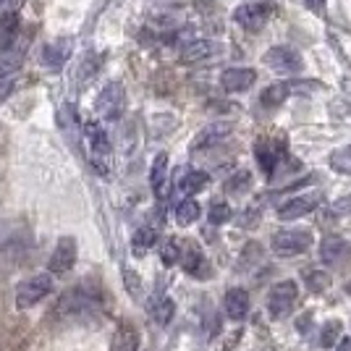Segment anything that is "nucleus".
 Returning <instances> with one entry per match:
<instances>
[{
  "mask_svg": "<svg viewBox=\"0 0 351 351\" xmlns=\"http://www.w3.org/2000/svg\"><path fill=\"white\" fill-rule=\"evenodd\" d=\"M84 136L89 145V160L97 168V173L108 176L113 168V147L108 139V132L100 121H87L84 123Z\"/></svg>",
  "mask_w": 351,
  "mask_h": 351,
  "instance_id": "1",
  "label": "nucleus"
},
{
  "mask_svg": "<svg viewBox=\"0 0 351 351\" xmlns=\"http://www.w3.org/2000/svg\"><path fill=\"white\" fill-rule=\"evenodd\" d=\"M50 293H53V276L50 273H37V276H32V278L19 283V289H16V307L19 309L37 307Z\"/></svg>",
  "mask_w": 351,
  "mask_h": 351,
  "instance_id": "2",
  "label": "nucleus"
},
{
  "mask_svg": "<svg viewBox=\"0 0 351 351\" xmlns=\"http://www.w3.org/2000/svg\"><path fill=\"white\" fill-rule=\"evenodd\" d=\"M270 247L278 257H296V254H302L312 247V234L304 228H286V231L273 234Z\"/></svg>",
  "mask_w": 351,
  "mask_h": 351,
  "instance_id": "3",
  "label": "nucleus"
},
{
  "mask_svg": "<svg viewBox=\"0 0 351 351\" xmlns=\"http://www.w3.org/2000/svg\"><path fill=\"white\" fill-rule=\"evenodd\" d=\"M276 14V3H249V5H239L234 11V21L247 32H260Z\"/></svg>",
  "mask_w": 351,
  "mask_h": 351,
  "instance_id": "4",
  "label": "nucleus"
},
{
  "mask_svg": "<svg viewBox=\"0 0 351 351\" xmlns=\"http://www.w3.org/2000/svg\"><path fill=\"white\" fill-rule=\"evenodd\" d=\"M296 296H299V289H296L293 280H280V283H276V286L270 289V293H267V315H270L273 320L286 317V315L291 312Z\"/></svg>",
  "mask_w": 351,
  "mask_h": 351,
  "instance_id": "5",
  "label": "nucleus"
},
{
  "mask_svg": "<svg viewBox=\"0 0 351 351\" xmlns=\"http://www.w3.org/2000/svg\"><path fill=\"white\" fill-rule=\"evenodd\" d=\"M265 63H267L276 73H280V76H293V73L304 71V60H302V56H299L296 50H291V47H286V45L270 47L267 56H265Z\"/></svg>",
  "mask_w": 351,
  "mask_h": 351,
  "instance_id": "6",
  "label": "nucleus"
},
{
  "mask_svg": "<svg viewBox=\"0 0 351 351\" xmlns=\"http://www.w3.org/2000/svg\"><path fill=\"white\" fill-rule=\"evenodd\" d=\"M76 239L71 236H63L56 249H53V254H50V260H47V270H50V276H66V273H71L73 265H76Z\"/></svg>",
  "mask_w": 351,
  "mask_h": 351,
  "instance_id": "7",
  "label": "nucleus"
},
{
  "mask_svg": "<svg viewBox=\"0 0 351 351\" xmlns=\"http://www.w3.org/2000/svg\"><path fill=\"white\" fill-rule=\"evenodd\" d=\"M123 105H126V95H123V87L118 82H108L97 97V113L105 118V121H116L123 113Z\"/></svg>",
  "mask_w": 351,
  "mask_h": 351,
  "instance_id": "8",
  "label": "nucleus"
},
{
  "mask_svg": "<svg viewBox=\"0 0 351 351\" xmlns=\"http://www.w3.org/2000/svg\"><path fill=\"white\" fill-rule=\"evenodd\" d=\"M322 202L320 191H307V194H296L291 199H286L278 207V218L280 220H296L309 215L312 210H317V205Z\"/></svg>",
  "mask_w": 351,
  "mask_h": 351,
  "instance_id": "9",
  "label": "nucleus"
},
{
  "mask_svg": "<svg viewBox=\"0 0 351 351\" xmlns=\"http://www.w3.org/2000/svg\"><path fill=\"white\" fill-rule=\"evenodd\" d=\"M349 257H351L349 241H343V239H338V236H328V239H322V244H320L322 265H328V267H341Z\"/></svg>",
  "mask_w": 351,
  "mask_h": 351,
  "instance_id": "10",
  "label": "nucleus"
},
{
  "mask_svg": "<svg viewBox=\"0 0 351 351\" xmlns=\"http://www.w3.org/2000/svg\"><path fill=\"white\" fill-rule=\"evenodd\" d=\"M254 82H257V71L254 69H249V66H241V69H226L223 76H220V87L226 89V92H247L249 87H254Z\"/></svg>",
  "mask_w": 351,
  "mask_h": 351,
  "instance_id": "11",
  "label": "nucleus"
},
{
  "mask_svg": "<svg viewBox=\"0 0 351 351\" xmlns=\"http://www.w3.org/2000/svg\"><path fill=\"white\" fill-rule=\"evenodd\" d=\"M215 53H220V45L210 43V40H191V43H186L181 47L178 60L181 63H199V60L213 58Z\"/></svg>",
  "mask_w": 351,
  "mask_h": 351,
  "instance_id": "12",
  "label": "nucleus"
},
{
  "mask_svg": "<svg viewBox=\"0 0 351 351\" xmlns=\"http://www.w3.org/2000/svg\"><path fill=\"white\" fill-rule=\"evenodd\" d=\"M69 58H71V40H56L47 45L40 56V60L47 69H60Z\"/></svg>",
  "mask_w": 351,
  "mask_h": 351,
  "instance_id": "13",
  "label": "nucleus"
},
{
  "mask_svg": "<svg viewBox=\"0 0 351 351\" xmlns=\"http://www.w3.org/2000/svg\"><path fill=\"white\" fill-rule=\"evenodd\" d=\"M223 307L231 320H244L249 312V293L244 289H231L223 299Z\"/></svg>",
  "mask_w": 351,
  "mask_h": 351,
  "instance_id": "14",
  "label": "nucleus"
},
{
  "mask_svg": "<svg viewBox=\"0 0 351 351\" xmlns=\"http://www.w3.org/2000/svg\"><path fill=\"white\" fill-rule=\"evenodd\" d=\"M231 134V123H210L202 132L197 134L191 149H205V147H215L218 142H223L226 136Z\"/></svg>",
  "mask_w": 351,
  "mask_h": 351,
  "instance_id": "15",
  "label": "nucleus"
},
{
  "mask_svg": "<svg viewBox=\"0 0 351 351\" xmlns=\"http://www.w3.org/2000/svg\"><path fill=\"white\" fill-rule=\"evenodd\" d=\"M254 155H257L260 168H263L267 176L276 173V165H280V160H283L280 149L276 145H270L267 139H263V142H257V145H254Z\"/></svg>",
  "mask_w": 351,
  "mask_h": 351,
  "instance_id": "16",
  "label": "nucleus"
},
{
  "mask_svg": "<svg viewBox=\"0 0 351 351\" xmlns=\"http://www.w3.org/2000/svg\"><path fill=\"white\" fill-rule=\"evenodd\" d=\"M19 27H21V19H19V14L0 11V53L11 50L14 40L19 37Z\"/></svg>",
  "mask_w": 351,
  "mask_h": 351,
  "instance_id": "17",
  "label": "nucleus"
},
{
  "mask_svg": "<svg viewBox=\"0 0 351 351\" xmlns=\"http://www.w3.org/2000/svg\"><path fill=\"white\" fill-rule=\"evenodd\" d=\"M149 184H152V191L155 197H165V189H168V155L160 152L155 160H152V168H149Z\"/></svg>",
  "mask_w": 351,
  "mask_h": 351,
  "instance_id": "18",
  "label": "nucleus"
},
{
  "mask_svg": "<svg viewBox=\"0 0 351 351\" xmlns=\"http://www.w3.org/2000/svg\"><path fill=\"white\" fill-rule=\"evenodd\" d=\"M110 351H139V333L132 325H121L110 341Z\"/></svg>",
  "mask_w": 351,
  "mask_h": 351,
  "instance_id": "19",
  "label": "nucleus"
},
{
  "mask_svg": "<svg viewBox=\"0 0 351 351\" xmlns=\"http://www.w3.org/2000/svg\"><path fill=\"white\" fill-rule=\"evenodd\" d=\"M199 213H202L199 202L186 197V199H181V202L176 205V223H178V226H191V223H197Z\"/></svg>",
  "mask_w": 351,
  "mask_h": 351,
  "instance_id": "20",
  "label": "nucleus"
},
{
  "mask_svg": "<svg viewBox=\"0 0 351 351\" xmlns=\"http://www.w3.org/2000/svg\"><path fill=\"white\" fill-rule=\"evenodd\" d=\"M181 263H184V270H186L189 276H199V278L207 276V260L197 247L186 249V254L181 257Z\"/></svg>",
  "mask_w": 351,
  "mask_h": 351,
  "instance_id": "21",
  "label": "nucleus"
},
{
  "mask_svg": "<svg viewBox=\"0 0 351 351\" xmlns=\"http://www.w3.org/2000/svg\"><path fill=\"white\" fill-rule=\"evenodd\" d=\"M207 181H210V176H207L205 171H189L186 176H181V181H178V189L191 197V194H197V191L205 189Z\"/></svg>",
  "mask_w": 351,
  "mask_h": 351,
  "instance_id": "22",
  "label": "nucleus"
},
{
  "mask_svg": "<svg viewBox=\"0 0 351 351\" xmlns=\"http://www.w3.org/2000/svg\"><path fill=\"white\" fill-rule=\"evenodd\" d=\"M24 53H27L24 47L0 53V76H14L21 69V63H24Z\"/></svg>",
  "mask_w": 351,
  "mask_h": 351,
  "instance_id": "23",
  "label": "nucleus"
},
{
  "mask_svg": "<svg viewBox=\"0 0 351 351\" xmlns=\"http://www.w3.org/2000/svg\"><path fill=\"white\" fill-rule=\"evenodd\" d=\"M289 95H291V84H289V82H278V84H270V87L265 89L263 97H260V103L270 105V108H273V105L283 103Z\"/></svg>",
  "mask_w": 351,
  "mask_h": 351,
  "instance_id": "24",
  "label": "nucleus"
},
{
  "mask_svg": "<svg viewBox=\"0 0 351 351\" xmlns=\"http://www.w3.org/2000/svg\"><path fill=\"white\" fill-rule=\"evenodd\" d=\"M152 317H155V322H160V325H168L171 322V317H173V302L168 299V296H162V299H158V302H152Z\"/></svg>",
  "mask_w": 351,
  "mask_h": 351,
  "instance_id": "25",
  "label": "nucleus"
},
{
  "mask_svg": "<svg viewBox=\"0 0 351 351\" xmlns=\"http://www.w3.org/2000/svg\"><path fill=\"white\" fill-rule=\"evenodd\" d=\"M132 244L136 252H147V249H152L155 244H158V231L149 228V226H145V228H139V231L134 234Z\"/></svg>",
  "mask_w": 351,
  "mask_h": 351,
  "instance_id": "26",
  "label": "nucleus"
},
{
  "mask_svg": "<svg viewBox=\"0 0 351 351\" xmlns=\"http://www.w3.org/2000/svg\"><path fill=\"white\" fill-rule=\"evenodd\" d=\"M338 341H341V322L338 320L325 322L320 330V346L322 349H333Z\"/></svg>",
  "mask_w": 351,
  "mask_h": 351,
  "instance_id": "27",
  "label": "nucleus"
},
{
  "mask_svg": "<svg viewBox=\"0 0 351 351\" xmlns=\"http://www.w3.org/2000/svg\"><path fill=\"white\" fill-rule=\"evenodd\" d=\"M249 186H252V176H249V171H239V173H234L228 181H226V191H228V194H244Z\"/></svg>",
  "mask_w": 351,
  "mask_h": 351,
  "instance_id": "28",
  "label": "nucleus"
},
{
  "mask_svg": "<svg viewBox=\"0 0 351 351\" xmlns=\"http://www.w3.org/2000/svg\"><path fill=\"white\" fill-rule=\"evenodd\" d=\"M304 280H307L309 291H315V293L325 291V289L330 286V276H328V273H322V270H309L307 276H304Z\"/></svg>",
  "mask_w": 351,
  "mask_h": 351,
  "instance_id": "29",
  "label": "nucleus"
},
{
  "mask_svg": "<svg viewBox=\"0 0 351 351\" xmlns=\"http://www.w3.org/2000/svg\"><path fill=\"white\" fill-rule=\"evenodd\" d=\"M207 218H210L213 226H223V223L231 220V207L226 205V202H213V205H210V213H207Z\"/></svg>",
  "mask_w": 351,
  "mask_h": 351,
  "instance_id": "30",
  "label": "nucleus"
},
{
  "mask_svg": "<svg viewBox=\"0 0 351 351\" xmlns=\"http://www.w3.org/2000/svg\"><path fill=\"white\" fill-rule=\"evenodd\" d=\"M160 260H162L165 265H168V267H171V265H176L178 260H181V244H178L176 239H168V241L162 244V249H160Z\"/></svg>",
  "mask_w": 351,
  "mask_h": 351,
  "instance_id": "31",
  "label": "nucleus"
},
{
  "mask_svg": "<svg viewBox=\"0 0 351 351\" xmlns=\"http://www.w3.org/2000/svg\"><path fill=\"white\" fill-rule=\"evenodd\" d=\"M16 87V79L14 76H0V100H5Z\"/></svg>",
  "mask_w": 351,
  "mask_h": 351,
  "instance_id": "32",
  "label": "nucleus"
},
{
  "mask_svg": "<svg viewBox=\"0 0 351 351\" xmlns=\"http://www.w3.org/2000/svg\"><path fill=\"white\" fill-rule=\"evenodd\" d=\"M24 5V0H0V11H11V14H19V8Z\"/></svg>",
  "mask_w": 351,
  "mask_h": 351,
  "instance_id": "33",
  "label": "nucleus"
},
{
  "mask_svg": "<svg viewBox=\"0 0 351 351\" xmlns=\"http://www.w3.org/2000/svg\"><path fill=\"white\" fill-rule=\"evenodd\" d=\"M333 213H338V215H341V213H343V215L351 213V194L349 197H343V199H338L336 205H333Z\"/></svg>",
  "mask_w": 351,
  "mask_h": 351,
  "instance_id": "34",
  "label": "nucleus"
},
{
  "mask_svg": "<svg viewBox=\"0 0 351 351\" xmlns=\"http://www.w3.org/2000/svg\"><path fill=\"white\" fill-rule=\"evenodd\" d=\"M336 351H351V341L349 338H341L336 343Z\"/></svg>",
  "mask_w": 351,
  "mask_h": 351,
  "instance_id": "35",
  "label": "nucleus"
},
{
  "mask_svg": "<svg viewBox=\"0 0 351 351\" xmlns=\"http://www.w3.org/2000/svg\"><path fill=\"white\" fill-rule=\"evenodd\" d=\"M309 5H312V8H315V11H320L322 8V3H325V0H307Z\"/></svg>",
  "mask_w": 351,
  "mask_h": 351,
  "instance_id": "36",
  "label": "nucleus"
}]
</instances>
